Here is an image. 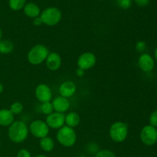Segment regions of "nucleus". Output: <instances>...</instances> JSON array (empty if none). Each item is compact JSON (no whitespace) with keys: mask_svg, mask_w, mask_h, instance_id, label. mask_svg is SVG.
Wrapping results in <instances>:
<instances>
[{"mask_svg":"<svg viewBox=\"0 0 157 157\" xmlns=\"http://www.w3.org/2000/svg\"><path fill=\"white\" fill-rule=\"evenodd\" d=\"M97 63V57L93 52H86L80 55L77 60L78 67L87 71L91 69L95 66Z\"/></svg>","mask_w":157,"mask_h":157,"instance_id":"obj_8","label":"nucleus"},{"mask_svg":"<svg viewBox=\"0 0 157 157\" xmlns=\"http://www.w3.org/2000/svg\"><path fill=\"white\" fill-rule=\"evenodd\" d=\"M94 157H117L116 154L113 151L109 150H99L95 154Z\"/></svg>","mask_w":157,"mask_h":157,"instance_id":"obj_23","label":"nucleus"},{"mask_svg":"<svg viewBox=\"0 0 157 157\" xmlns=\"http://www.w3.org/2000/svg\"><path fill=\"white\" fill-rule=\"evenodd\" d=\"M23 12L27 17L31 18H35L36 17L40 16L41 15V9L39 6L35 2H27L23 8Z\"/></svg>","mask_w":157,"mask_h":157,"instance_id":"obj_15","label":"nucleus"},{"mask_svg":"<svg viewBox=\"0 0 157 157\" xmlns=\"http://www.w3.org/2000/svg\"><path fill=\"white\" fill-rule=\"evenodd\" d=\"M138 65L142 71L148 73V72L152 71L154 68V59L149 54L143 53L138 58Z\"/></svg>","mask_w":157,"mask_h":157,"instance_id":"obj_11","label":"nucleus"},{"mask_svg":"<svg viewBox=\"0 0 157 157\" xmlns=\"http://www.w3.org/2000/svg\"><path fill=\"white\" fill-rule=\"evenodd\" d=\"M75 73H76L77 76L79 77V78H81V77L84 76V74H85V71H84L83 69L78 67V68L76 69V71H75Z\"/></svg>","mask_w":157,"mask_h":157,"instance_id":"obj_30","label":"nucleus"},{"mask_svg":"<svg viewBox=\"0 0 157 157\" xmlns=\"http://www.w3.org/2000/svg\"><path fill=\"white\" fill-rule=\"evenodd\" d=\"M33 24L35 26H41V25H43L42 20L40 18V16L36 17V18H33Z\"/></svg>","mask_w":157,"mask_h":157,"instance_id":"obj_29","label":"nucleus"},{"mask_svg":"<svg viewBox=\"0 0 157 157\" xmlns=\"http://www.w3.org/2000/svg\"><path fill=\"white\" fill-rule=\"evenodd\" d=\"M14 50V44L12 41L8 39L0 41V54L8 55Z\"/></svg>","mask_w":157,"mask_h":157,"instance_id":"obj_19","label":"nucleus"},{"mask_svg":"<svg viewBox=\"0 0 157 157\" xmlns=\"http://www.w3.org/2000/svg\"><path fill=\"white\" fill-rule=\"evenodd\" d=\"M40 109H41V113L43 114L46 115V116L51 114V113H52L55 111L54 110L53 105H52V103L51 101H49V102L41 103V106H40Z\"/></svg>","mask_w":157,"mask_h":157,"instance_id":"obj_21","label":"nucleus"},{"mask_svg":"<svg viewBox=\"0 0 157 157\" xmlns=\"http://www.w3.org/2000/svg\"><path fill=\"white\" fill-rule=\"evenodd\" d=\"M128 125L126 123L117 121L110 126L109 129V136L115 143H123L128 136Z\"/></svg>","mask_w":157,"mask_h":157,"instance_id":"obj_5","label":"nucleus"},{"mask_svg":"<svg viewBox=\"0 0 157 157\" xmlns=\"http://www.w3.org/2000/svg\"><path fill=\"white\" fill-rule=\"evenodd\" d=\"M154 56H155V59L157 61V48L155 49V51H154Z\"/></svg>","mask_w":157,"mask_h":157,"instance_id":"obj_32","label":"nucleus"},{"mask_svg":"<svg viewBox=\"0 0 157 157\" xmlns=\"http://www.w3.org/2000/svg\"><path fill=\"white\" fill-rule=\"evenodd\" d=\"M81 123V117L77 112H69L65 115V125L71 128H75Z\"/></svg>","mask_w":157,"mask_h":157,"instance_id":"obj_17","label":"nucleus"},{"mask_svg":"<svg viewBox=\"0 0 157 157\" xmlns=\"http://www.w3.org/2000/svg\"><path fill=\"white\" fill-rule=\"evenodd\" d=\"M45 123L50 129L58 130L65 125V114L54 111L46 117Z\"/></svg>","mask_w":157,"mask_h":157,"instance_id":"obj_9","label":"nucleus"},{"mask_svg":"<svg viewBox=\"0 0 157 157\" xmlns=\"http://www.w3.org/2000/svg\"><path fill=\"white\" fill-rule=\"evenodd\" d=\"M77 91V86L75 82L71 81H64L61 84L58 88L60 96L65 98H72Z\"/></svg>","mask_w":157,"mask_h":157,"instance_id":"obj_12","label":"nucleus"},{"mask_svg":"<svg viewBox=\"0 0 157 157\" xmlns=\"http://www.w3.org/2000/svg\"><path fill=\"white\" fill-rule=\"evenodd\" d=\"M23 109H24L23 104L19 101H15L11 104L9 110L14 115H19L22 113Z\"/></svg>","mask_w":157,"mask_h":157,"instance_id":"obj_22","label":"nucleus"},{"mask_svg":"<svg viewBox=\"0 0 157 157\" xmlns=\"http://www.w3.org/2000/svg\"><path fill=\"white\" fill-rule=\"evenodd\" d=\"M26 3V0H9V8L15 12L23 9Z\"/></svg>","mask_w":157,"mask_h":157,"instance_id":"obj_20","label":"nucleus"},{"mask_svg":"<svg viewBox=\"0 0 157 157\" xmlns=\"http://www.w3.org/2000/svg\"><path fill=\"white\" fill-rule=\"evenodd\" d=\"M140 138L144 145L153 146L157 143V128L150 124L144 126L140 133Z\"/></svg>","mask_w":157,"mask_h":157,"instance_id":"obj_7","label":"nucleus"},{"mask_svg":"<svg viewBox=\"0 0 157 157\" xmlns=\"http://www.w3.org/2000/svg\"><path fill=\"white\" fill-rule=\"evenodd\" d=\"M3 90H4V86H3V84L0 82V94L2 93Z\"/></svg>","mask_w":157,"mask_h":157,"instance_id":"obj_31","label":"nucleus"},{"mask_svg":"<svg viewBox=\"0 0 157 157\" xmlns=\"http://www.w3.org/2000/svg\"><path fill=\"white\" fill-rule=\"evenodd\" d=\"M2 29L0 28V41L2 40Z\"/></svg>","mask_w":157,"mask_h":157,"instance_id":"obj_33","label":"nucleus"},{"mask_svg":"<svg viewBox=\"0 0 157 157\" xmlns=\"http://www.w3.org/2000/svg\"><path fill=\"white\" fill-rule=\"evenodd\" d=\"M46 67L52 71H56L61 67L62 60L61 55L57 52H50L45 60Z\"/></svg>","mask_w":157,"mask_h":157,"instance_id":"obj_13","label":"nucleus"},{"mask_svg":"<svg viewBox=\"0 0 157 157\" xmlns=\"http://www.w3.org/2000/svg\"><path fill=\"white\" fill-rule=\"evenodd\" d=\"M39 146L44 152H52L55 148V141L51 136H45L39 140Z\"/></svg>","mask_w":157,"mask_h":157,"instance_id":"obj_18","label":"nucleus"},{"mask_svg":"<svg viewBox=\"0 0 157 157\" xmlns=\"http://www.w3.org/2000/svg\"><path fill=\"white\" fill-rule=\"evenodd\" d=\"M15 121V115L9 109H0V126L9 127Z\"/></svg>","mask_w":157,"mask_h":157,"instance_id":"obj_16","label":"nucleus"},{"mask_svg":"<svg viewBox=\"0 0 157 157\" xmlns=\"http://www.w3.org/2000/svg\"><path fill=\"white\" fill-rule=\"evenodd\" d=\"M52 103L54 107V110L55 112L61 113H64L66 111H67L71 106L69 100L61 96H58L54 98Z\"/></svg>","mask_w":157,"mask_h":157,"instance_id":"obj_14","label":"nucleus"},{"mask_svg":"<svg viewBox=\"0 0 157 157\" xmlns=\"http://www.w3.org/2000/svg\"><path fill=\"white\" fill-rule=\"evenodd\" d=\"M136 49L137 52H143L145 51L146 48H147V44H146L145 41H138L136 43Z\"/></svg>","mask_w":157,"mask_h":157,"instance_id":"obj_26","label":"nucleus"},{"mask_svg":"<svg viewBox=\"0 0 157 157\" xmlns=\"http://www.w3.org/2000/svg\"><path fill=\"white\" fill-rule=\"evenodd\" d=\"M149 122H150V125L154 127H157V110L152 112L151 114L150 115Z\"/></svg>","mask_w":157,"mask_h":157,"instance_id":"obj_25","label":"nucleus"},{"mask_svg":"<svg viewBox=\"0 0 157 157\" xmlns=\"http://www.w3.org/2000/svg\"><path fill=\"white\" fill-rule=\"evenodd\" d=\"M56 139L61 146L72 147L77 142V133L75 129L64 125L58 130Z\"/></svg>","mask_w":157,"mask_h":157,"instance_id":"obj_3","label":"nucleus"},{"mask_svg":"<svg viewBox=\"0 0 157 157\" xmlns=\"http://www.w3.org/2000/svg\"><path fill=\"white\" fill-rule=\"evenodd\" d=\"M35 157H48V156H45V155H38V156H36Z\"/></svg>","mask_w":157,"mask_h":157,"instance_id":"obj_34","label":"nucleus"},{"mask_svg":"<svg viewBox=\"0 0 157 157\" xmlns=\"http://www.w3.org/2000/svg\"><path fill=\"white\" fill-rule=\"evenodd\" d=\"M140 7H145L150 3V0H133Z\"/></svg>","mask_w":157,"mask_h":157,"instance_id":"obj_28","label":"nucleus"},{"mask_svg":"<svg viewBox=\"0 0 157 157\" xmlns=\"http://www.w3.org/2000/svg\"><path fill=\"white\" fill-rule=\"evenodd\" d=\"M116 2L120 8L126 10L131 7L133 0H116Z\"/></svg>","mask_w":157,"mask_h":157,"instance_id":"obj_24","label":"nucleus"},{"mask_svg":"<svg viewBox=\"0 0 157 157\" xmlns=\"http://www.w3.org/2000/svg\"><path fill=\"white\" fill-rule=\"evenodd\" d=\"M40 18L42 20L43 24L52 27L59 24L62 18V12L58 8L51 6L41 11Z\"/></svg>","mask_w":157,"mask_h":157,"instance_id":"obj_4","label":"nucleus"},{"mask_svg":"<svg viewBox=\"0 0 157 157\" xmlns=\"http://www.w3.org/2000/svg\"><path fill=\"white\" fill-rule=\"evenodd\" d=\"M29 134V127L22 121H15L8 129V136L15 144L23 143Z\"/></svg>","mask_w":157,"mask_h":157,"instance_id":"obj_1","label":"nucleus"},{"mask_svg":"<svg viewBox=\"0 0 157 157\" xmlns=\"http://www.w3.org/2000/svg\"><path fill=\"white\" fill-rule=\"evenodd\" d=\"M50 53L45 45L38 44L34 45L27 54V60L32 65H39L44 62Z\"/></svg>","mask_w":157,"mask_h":157,"instance_id":"obj_2","label":"nucleus"},{"mask_svg":"<svg viewBox=\"0 0 157 157\" xmlns=\"http://www.w3.org/2000/svg\"><path fill=\"white\" fill-rule=\"evenodd\" d=\"M29 133L38 139H41L43 137L48 136L50 128L45 121L42 120H35L30 124L29 127Z\"/></svg>","mask_w":157,"mask_h":157,"instance_id":"obj_6","label":"nucleus"},{"mask_svg":"<svg viewBox=\"0 0 157 157\" xmlns=\"http://www.w3.org/2000/svg\"><path fill=\"white\" fill-rule=\"evenodd\" d=\"M17 157H32L31 153L26 149H21L17 153Z\"/></svg>","mask_w":157,"mask_h":157,"instance_id":"obj_27","label":"nucleus"},{"mask_svg":"<svg viewBox=\"0 0 157 157\" xmlns=\"http://www.w3.org/2000/svg\"><path fill=\"white\" fill-rule=\"evenodd\" d=\"M35 96L40 103L49 102L52 100V90L48 84H39L35 90Z\"/></svg>","mask_w":157,"mask_h":157,"instance_id":"obj_10","label":"nucleus"}]
</instances>
